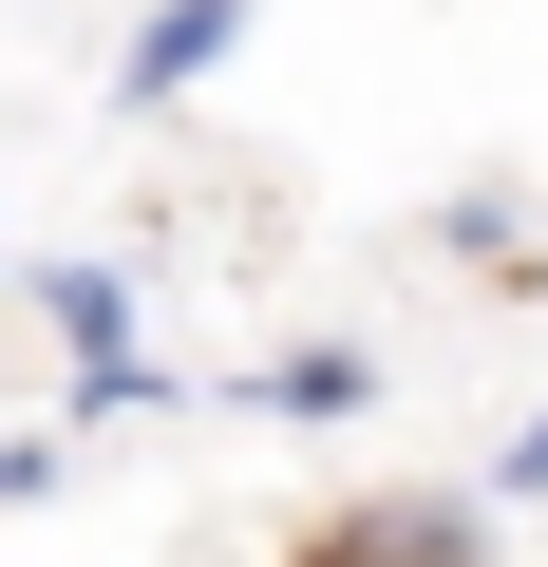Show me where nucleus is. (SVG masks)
Returning <instances> with one entry per match:
<instances>
[{"label": "nucleus", "instance_id": "4", "mask_svg": "<svg viewBox=\"0 0 548 567\" xmlns=\"http://www.w3.org/2000/svg\"><path fill=\"white\" fill-rule=\"evenodd\" d=\"M246 398H265V416H360V398H379V360H360V341H303V360H265Z\"/></svg>", "mask_w": 548, "mask_h": 567}, {"label": "nucleus", "instance_id": "2", "mask_svg": "<svg viewBox=\"0 0 548 567\" xmlns=\"http://www.w3.org/2000/svg\"><path fill=\"white\" fill-rule=\"evenodd\" d=\"M303 567H473V511L416 492V511H379V529H341V548H303Z\"/></svg>", "mask_w": 548, "mask_h": 567}, {"label": "nucleus", "instance_id": "1", "mask_svg": "<svg viewBox=\"0 0 548 567\" xmlns=\"http://www.w3.org/2000/svg\"><path fill=\"white\" fill-rule=\"evenodd\" d=\"M227 39H246V0H152V20H133V58H114V114L208 95V76H227Z\"/></svg>", "mask_w": 548, "mask_h": 567}, {"label": "nucleus", "instance_id": "5", "mask_svg": "<svg viewBox=\"0 0 548 567\" xmlns=\"http://www.w3.org/2000/svg\"><path fill=\"white\" fill-rule=\"evenodd\" d=\"M510 492H548V416H529V435H510Z\"/></svg>", "mask_w": 548, "mask_h": 567}, {"label": "nucleus", "instance_id": "3", "mask_svg": "<svg viewBox=\"0 0 548 567\" xmlns=\"http://www.w3.org/2000/svg\"><path fill=\"white\" fill-rule=\"evenodd\" d=\"M39 322H58L76 360H133V284H114V265H39Z\"/></svg>", "mask_w": 548, "mask_h": 567}]
</instances>
